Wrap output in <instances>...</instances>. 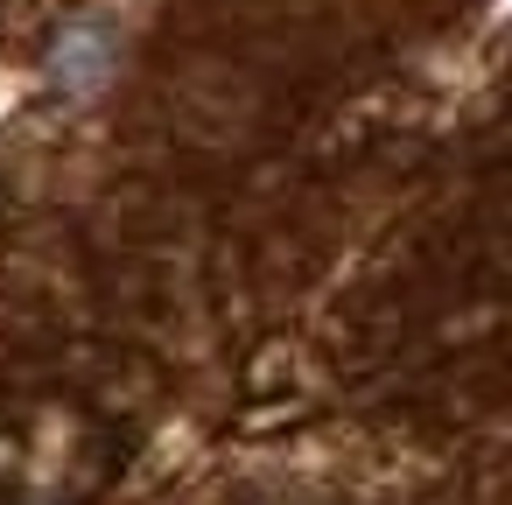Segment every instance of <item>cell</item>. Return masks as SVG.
<instances>
[{"label":"cell","instance_id":"obj_1","mask_svg":"<svg viewBox=\"0 0 512 505\" xmlns=\"http://www.w3.org/2000/svg\"><path fill=\"white\" fill-rule=\"evenodd\" d=\"M120 449L106 421L71 393H29L0 407V505H92Z\"/></svg>","mask_w":512,"mask_h":505}]
</instances>
